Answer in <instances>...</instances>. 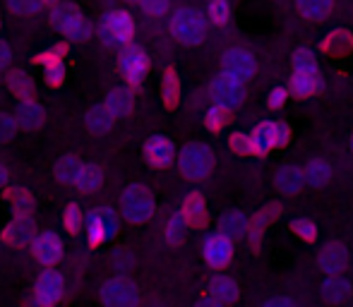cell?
Segmentation results:
<instances>
[{"label": "cell", "instance_id": "obj_1", "mask_svg": "<svg viewBox=\"0 0 353 307\" xmlns=\"http://www.w3.org/2000/svg\"><path fill=\"white\" fill-rule=\"evenodd\" d=\"M171 34L176 41L185 46H197L207 36V19L200 10L195 8H181L171 17Z\"/></svg>", "mask_w": 353, "mask_h": 307}, {"label": "cell", "instance_id": "obj_2", "mask_svg": "<svg viewBox=\"0 0 353 307\" xmlns=\"http://www.w3.org/2000/svg\"><path fill=\"white\" fill-rule=\"evenodd\" d=\"M99 36L111 48L130 46L132 36H135V19L125 10H111V12H106L101 17Z\"/></svg>", "mask_w": 353, "mask_h": 307}, {"label": "cell", "instance_id": "obj_3", "mask_svg": "<svg viewBox=\"0 0 353 307\" xmlns=\"http://www.w3.org/2000/svg\"><path fill=\"white\" fill-rule=\"evenodd\" d=\"M178 163H181V173L188 180H205L214 171V151L202 142H192V145L183 147Z\"/></svg>", "mask_w": 353, "mask_h": 307}, {"label": "cell", "instance_id": "obj_4", "mask_svg": "<svg viewBox=\"0 0 353 307\" xmlns=\"http://www.w3.org/2000/svg\"><path fill=\"white\" fill-rule=\"evenodd\" d=\"M121 209L130 224H147L154 216V200L147 187L130 185L121 197Z\"/></svg>", "mask_w": 353, "mask_h": 307}, {"label": "cell", "instance_id": "obj_5", "mask_svg": "<svg viewBox=\"0 0 353 307\" xmlns=\"http://www.w3.org/2000/svg\"><path fill=\"white\" fill-rule=\"evenodd\" d=\"M51 19L70 41H84V39L92 36L89 22L84 19V14L79 12L77 8H72V5H58V8L53 10Z\"/></svg>", "mask_w": 353, "mask_h": 307}, {"label": "cell", "instance_id": "obj_6", "mask_svg": "<svg viewBox=\"0 0 353 307\" xmlns=\"http://www.w3.org/2000/svg\"><path fill=\"white\" fill-rule=\"evenodd\" d=\"M210 94L216 106H223L231 111V108H238L243 103V98H245V87H243V79L223 72V75H219L210 84Z\"/></svg>", "mask_w": 353, "mask_h": 307}, {"label": "cell", "instance_id": "obj_7", "mask_svg": "<svg viewBox=\"0 0 353 307\" xmlns=\"http://www.w3.org/2000/svg\"><path fill=\"white\" fill-rule=\"evenodd\" d=\"M101 303L111 307H135L140 303V290L130 279H111L101 288Z\"/></svg>", "mask_w": 353, "mask_h": 307}, {"label": "cell", "instance_id": "obj_8", "mask_svg": "<svg viewBox=\"0 0 353 307\" xmlns=\"http://www.w3.org/2000/svg\"><path fill=\"white\" fill-rule=\"evenodd\" d=\"M118 233V216L106 207H99L87 216V237L89 245H101L103 240Z\"/></svg>", "mask_w": 353, "mask_h": 307}, {"label": "cell", "instance_id": "obj_9", "mask_svg": "<svg viewBox=\"0 0 353 307\" xmlns=\"http://www.w3.org/2000/svg\"><path fill=\"white\" fill-rule=\"evenodd\" d=\"M149 70V58L140 46H125L121 56V72L130 87H140Z\"/></svg>", "mask_w": 353, "mask_h": 307}, {"label": "cell", "instance_id": "obj_10", "mask_svg": "<svg viewBox=\"0 0 353 307\" xmlns=\"http://www.w3.org/2000/svg\"><path fill=\"white\" fill-rule=\"evenodd\" d=\"M221 65L226 75H233V77L243 79V82L250 79L257 70L255 56H252L250 51H245V48H228L221 58Z\"/></svg>", "mask_w": 353, "mask_h": 307}, {"label": "cell", "instance_id": "obj_11", "mask_svg": "<svg viewBox=\"0 0 353 307\" xmlns=\"http://www.w3.org/2000/svg\"><path fill=\"white\" fill-rule=\"evenodd\" d=\"M63 290H65V281L58 271L48 269L43 271L37 279V286H34V298H37L39 305H56L58 300L63 298Z\"/></svg>", "mask_w": 353, "mask_h": 307}, {"label": "cell", "instance_id": "obj_12", "mask_svg": "<svg viewBox=\"0 0 353 307\" xmlns=\"http://www.w3.org/2000/svg\"><path fill=\"white\" fill-rule=\"evenodd\" d=\"M252 140L257 145V151L267 154L270 149H276V147H283L288 142V125L283 123H260L252 132Z\"/></svg>", "mask_w": 353, "mask_h": 307}, {"label": "cell", "instance_id": "obj_13", "mask_svg": "<svg viewBox=\"0 0 353 307\" xmlns=\"http://www.w3.org/2000/svg\"><path fill=\"white\" fill-rule=\"evenodd\" d=\"M32 252H34V257L41 262V264L53 266L63 257V242H61V237H58L56 233H51V231L39 233V235L34 237V242H32Z\"/></svg>", "mask_w": 353, "mask_h": 307}, {"label": "cell", "instance_id": "obj_14", "mask_svg": "<svg viewBox=\"0 0 353 307\" xmlns=\"http://www.w3.org/2000/svg\"><path fill=\"white\" fill-rule=\"evenodd\" d=\"M202 255H205L207 264L214 266V269H221L231 262V237H226L223 233H214L205 240V247H202Z\"/></svg>", "mask_w": 353, "mask_h": 307}, {"label": "cell", "instance_id": "obj_15", "mask_svg": "<svg viewBox=\"0 0 353 307\" xmlns=\"http://www.w3.org/2000/svg\"><path fill=\"white\" fill-rule=\"evenodd\" d=\"M144 156L154 168H168L173 163V156H176V147H173L171 140H166L161 135L149 137L144 142Z\"/></svg>", "mask_w": 353, "mask_h": 307}, {"label": "cell", "instance_id": "obj_16", "mask_svg": "<svg viewBox=\"0 0 353 307\" xmlns=\"http://www.w3.org/2000/svg\"><path fill=\"white\" fill-rule=\"evenodd\" d=\"M320 269L325 271L327 276H341L346 271V264H349V255H346V247L339 245V242H330V245L322 247L320 252Z\"/></svg>", "mask_w": 353, "mask_h": 307}, {"label": "cell", "instance_id": "obj_17", "mask_svg": "<svg viewBox=\"0 0 353 307\" xmlns=\"http://www.w3.org/2000/svg\"><path fill=\"white\" fill-rule=\"evenodd\" d=\"M303 185H305V171H301V168L283 166L276 171L274 187L281 192V195H296V192H301Z\"/></svg>", "mask_w": 353, "mask_h": 307}, {"label": "cell", "instance_id": "obj_18", "mask_svg": "<svg viewBox=\"0 0 353 307\" xmlns=\"http://www.w3.org/2000/svg\"><path fill=\"white\" fill-rule=\"evenodd\" d=\"M322 51L334 58L349 56L353 51V34L346 32V29H334V32L327 34L325 41H322Z\"/></svg>", "mask_w": 353, "mask_h": 307}, {"label": "cell", "instance_id": "obj_19", "mask_svg": "<svg viewBox=\"0 0 353 307\" xmlns=\"http://www.w3.org/2000/svg\"><path fill=\"white\" fill-rule=\"evenodd\" d=\"M17 125L24 127V130H37V127L43 125V118H46V113H43V108L39 106L34 98H24L22 103H19L17 108Z\"/></svg>", "mask_w": 353, "mask_h": 307}, {"label": "cell", "instance_id": "obj_20", "mask_svg": "<svg viewBox=\"0 0 353 307\" xmlns=\"http://www.w3.org/2000/svg\"><path fill=\"white\" fill-rule=\"evenodd\" d=\"M276 216H279V207H276V204L265 207V209H260L255 214V219H252V224H250V231H248L252 250H260V242H262V235H265V229L276 219Z\"/></svg>", "mask_w": 353, "mask_h": 307}, {"label": "cell", "instance_id": "obj_21", "mask_svg": "<svg viewBox=\"0 0 353 307\" xmlns=\"http://www.w3.org/2000/svg\"><path fill=\"white\" fill-rule=\"evenodd\" d=\"M250 231V224H248V216L243 211H228V214L221 216L219 221V233H223L231 240H241V237L248 235Z\"/></svg>", "mask_w": 353, "mask_h": 307}, {"label": "cell", "instance_id": "obj_22", "mask_svg": "<svg viewBox=\"0 0 353 307\" xmlns=\"http://www.w3.org/2000/svg\"><path fill=\"white\" fill-rule=\"evenodd\" d=\"M181 214L185 216L188 226H192V229H202V226L207 224V207L200 192H192V195L185 197Z\"/></svg>", "mask_w": 353, "mask_h": 307}, {"label": "cell", "instance_id": "obj_23", "mask_svg": "<svg viewBox=\"0 0 353 307\" xmlns=\"http://www.w3.org/2000/svg\"><path fill=\"white\" fill-rule=\"evenodd\" d=\"M32 237H34V224L29 219V214H17V219L5 231V240L14 242V245H22V242L32 240Z\"/></svg>", "mask_w": 353, "mask_h": 307}, {"label": "cell", "instance_id": "obj_24", "mask_svg": "<svg viewBox=\"0 0 353 307\" xmlns=\"http://www.w3.org/2000/svg\"><path fill=\"white\" fill-rule=\"evenodd\" d=\"M116 113L111 111V108L106 106V103H101V106L92 108V111L87 113V125L92 132H97V135H103V132H108L113 127V120H116Z\"/></svg>", "mask_w": 353, "mask_h": 307}, {"label": "cell", "instance_id": "obj_25", "mask_svg": "<svg viewBox=\"0 0 353 307\" xmlns=\"http://www.w3.org/2000/svg\"><path fill=\"white\" fill-rule=\"evenodd\" d=\"M210 290L221 305H231L238 300V284L233 279H228V276H216V279H212Z\"/></svg>", "mask_w": 353, "mask_h": 307}, {"label": "cell", "instance_id": "obj_26", "mask_svg": "<svg viewBox=\"0 0 353 307\" xmlns=\"http://www.w3.org/2000/svg\"><path fill=\"white\" fill-rule=\"evenodd\" d=\"M303 171H305V182L310 187H325L332 180V166L322 158H312Z\"/></svg>", "mask_w": 353, "mask_h": 307}, {"label": "cell", "instance_id": "obj_27", "mask_svg": "<svg viewBox=\"0 0 353 307\" xmlns=\"http://www.w3.org/2000/svg\"><path fill=\"white\" fill-rule=\"evenodd\" d=\"M101 182H103L101 168L92 166V163H84V168H82V173H79L74 187H77L79 192H97L99 187H101Z\"/></svg>", "mask_w": 353, "mask_h": 307}, {"label": "cell", "instance_id": "obj_28", "mask_svg": "<svg viewBox=\"0 0 353 307\" xmlns=\"http://www.w3.org/2000/svg\"><path fill=\"white\" fill-rule=\"evenodd\" d=\"M320 89V77L317 75H307V72H293L291 77V92L293 96L305 98L310 94H315Z\"/></svg>", "mask_w": 353, "mask_h": 307}, {"label": "cell", "instance_id": "obj_29", "mask_svg": "<svg viewBox=\"0 0 353 307\" xmlns=\"http://www.w3.org/2000/svg\"><path fill=\"white\" fill-rule=\"evenodd\" d=\"M84 163L79 161V158L74 156H63L61 161L56 163V176L61 182H65V185H74L79 178V173H82Z\"/></svg>", "mask_w": 353, "mask_h": 307}, {"label": "cell", "instance_id": "obj_30", "mask_svg": "<svg viewBox=\"0 0 353 307\" xmlns=\"http://www.w3.org/2000/svg\"><path fill=\"white\" fill-rule=\"evenodd\" d=\"M332 5L334 0H298V10L303 12V17L315 19V22H322L332 12Z\"/></svg>", "mask_w": 353, "mask_h": 307}, {"label": "cell", "instance_id": "obj_31", "mask_svg": "<svg viewBox=\"0 0 353 307\" xmlns=\"http://www.w3.org/2000/svg\"><path fill=\"white\" fill-rule=\"evenodd\" d=\"M106 106L111 108L116 116H128L132 111V92L130 89H113L106 96Z\"/></svg>", "mask_w": 353, "mask_h": 307}, {"label": "cell", "instance_id": "obj_32", "mask_svg": "<svg viewBox=\"0 0 353 307\" xmlns=\"http://www.w3.org/2000/svg\"><path fill=\"white\" fill-rule=\"evenodd\" d=\"M346 295H349V284L339 276H330L322 284V298L327 303H341V300H346Z\"/></svg>", "mask_w": 353, "mask_h": 307}, {"label": "cell", "instance_id": "obj_33", "mask_svg": "<svg viewBox=\"0 0 353 307\" xmlns=\"http://www.w3.org/2000/svg\"><path fill=\"white\" fill-rule=\"evenodd\" d=\"M293 72H307V75H317V58L310 48H298L291 58Z\"/></svg>", "mask_w": 353, "mask_h": 307}, {"label": "cell", "instance_id": "obj_34", "mask_svg": "<svg viewBox=\"0 0 353 307\" xmlns=\"http://www.w3.org/2000/svg\"><path fill=\"white\" fill-rule=\"evenodd\" d=\"M161 94H163V103L168 108H176L178 103V94H181V87H178V77L173 70L163 72V84H161Z\"/></svg>", "mask_w": 353, "mask_h": 307}, {"label": "cell", "instance_id": "obj_35", "mask_svg": "<svg viewBox=\"0 0 353 307\" xmlns=\"http://www.w3.org/2000/svg\"><path fill=\"white\" fill-rule=\"evenodd\" d=\"M8 84H10V89H12L14 94H19L22 98H32L34 84H32V77H29V75L14 70V72H10V75H8Z\"/></svg>", "mask_w": 353, "mask_h": 307}, {"label": "cell", "instance_id": "obj_36", "mask_svg": "<svg viewBox=\"0 0 353 307\" xmlns=\"http://www.w3.org/2000/svg\"><path fill=\"white\" fill-rule=\"evenodd\" d=\"M228 147H231L236 154H241V156H260V151H257V145L255 140H252V135H231V140H228Z\"/></svg>", "mask_w": 353, "mask_h": 307}, {"label": "cell", "instance_id": "obj_37", "mask_svg": "<svg viewBox=\"0 0 353 307\" xmlns=\"http://www.w3.org/2000/svg\"><path fill=\"white\" fill-rule=\"evenodd\" d=\"M185 231H188L185 216L183 214L171 216V221H168V226H166V240L171 242V245H178V242L185 237Z\"/></svg>", "mask_w": 353, "mask_h": 307}, {"label": "cell", "instance_id": "obj_38", "mask_svg": "<svg viewBox=\"0 0 353 307\" xmlns=\"http://www.w3.org/2000/svg\"><path fill=\"white\" fill-rule=\"evenodd\" d=\"M226 123H228V108L216 106V103H214V108H210L207 116H205V125L210 127V130L219 132Z\"/></svg>", "mask_w": 353, "mask_h": 307}, {"label": "cell", "instance_id": "obj_39", "mask_svg": "<svg viewBox=\"0 0 353 307\" xmlns=\"http://www.w3.org/2000/svg\"><path fill=\"white\" fill-rule=\"evenodd\" d=\"M46 5V0H8V8L14 14H34Z\"/></svg>", "mask_w": 353, "mask_h": 307}, {"label": "cell", "instance_id": "obj_40", "mask_svg": "<svg viewBox=\"0 0 353 307\" xmlns=\"http://www.w3.org/2000/svg\"><path fill=\"white\" fill-rule=\"evenodd\" d=\"M291 231L296 233L298 237H303V240H307V242H312L317 237V226L312 224V221H307V219H298V221H293L291 224Z\"/></svg>", "mask_w": 353, "mask_h": 307}, {"label": "cell", "instance_id": "obj_41", "mask_svg": "<svg viewBox=\"0 0 353 307\" xmlns=\"http://www.w3.org/2000/svg\"><path fill=\"white\" fill-rule=\"evenodd\" d=\"M210 19L214 24L228 22V3L226 0H212L210 3Z\"/></svg>", "mask_w": 353, "mask_h": 307}, {"label": "cell", "instance_id": "obj_42", "mask_svg": "<svg viewBox=\"0 0 353 307\" xmlns=\"http://www.w3.org/2000/svg\"><path fill=\"white\" fill-rule=\"evenodd\" d=\"M65 229L70 233H77L82 229V211H79L77 204H68L65 209Z\"/></svg>", "mask_w": 353, "mask_h": 307}, {"label": "cell", "instance_id": "obj_43", "mask_svg": "<svg viewBox=\"0 0 353 307\" xmlns=\"http://www.w3.org/2000/svg\"><path fill=\"white\" fill-rule=\"evenodd\" d=\"M140 5L144 12L152 14V17H161L168 10V0H140Z\"/></svg>", "mask_w": 353, "mask_h": 307}, {"label": "cell", "instance_id": "obj_44", "mask_svg": "<svg viewBox=\"0 0 353 307\" xmlns=\"http://www.w3.org/2000/svg\"><path fill=\"white\" fill-rule=\"evenodd\" d=\"M14 123H17V118H12V116H8V113L0 111V142H8L10 137H12Z\"/></svg>", "mask_w": 353, "mask_h": 307}, {"label": "cell", "instance_id": "obj_45", "mask_svg": "<svg viewBox=\"0 0 353 307\" xmlns=\"http://www.w3.org/2000/svg\"><path fill=\"white\" fill-rule=\"evenodd\" d=\"M63 77H65V67H63V63H53V65H48L46 70V82L53 84V87H58V84H63Z\"/></svg>", "mask_w": 353, "mask_h": 307}, {"label": "cell", "instance_id": "obj_46", "mask_svg": "<svg viewBox=\"0 0 353 307\" xmlns=\"http://www.w3.org/2000/svg\"><path fill=\"white\" fill-rule=\"evenodd\" d=\"M286 98H288L286 89H272L270 98H267V103H270V108H281L283 103H286Z\"/></svg>", "mask_w": 353, "mask_h": 307}, {"label": "cell", "instance_id": "obj_47", "mask_svg": "<svg viewBox=\"0 0 353 307\" xmlns=\"http://www.w3.org/2000/svg\"><path fill=\"white\" fill-rule=\"evenodd\" d=\"M29 197H27V192H17V204H14V211L17 214H29Z\"/></svg>", "mask_w": 353, "mask_h": 307}, {"label": "cell", "instance_id": "obj_48", "mask_svg": "<svg viewBox=\"0 0 353 307\" xmlns=\"http://www.w3.org/2000/svg\"><path fill=\"white\" fill-rule=\"evenodd\" d=\"M265 305L267 307H293V305H296V300H291V298H272V300H267Z\"/></svg>", "mask_w": 353, "mask_h": 307}, {"label": "cell", "instance_id": "obj_49", "mask_svg": "<svg viewBox=\"0 0 353 307\" xmlns=\"http://www.w3.org/2000/svg\"><path fill=\"white\" fill-rule=\"evenodd\" d=\"M8 65H10V51H8V46L0 43V72H3Z\"/></svg>", "mask_w": 353, "mask_h": 307}, {"label": "cell", "instance_id": "obj_50", "mask_svg": "<svg viewBox=\"0 0 353 307\" xmlns=\"http://www.w3.org/2000/svg\"><path fill=\"white\" fill-rule=\"evenodd\" d=\"M197 305H200V307H212V305H221V303H219V300L214 298V295H210V298H202Z\"/></svg>", "mask_w": 353, "mask_h": 307}, {"label": "cell", "instance_id": "obj_51", "mask_svg": "<svg viewBox=\"0 0 353 307\" xmlns=\"http://www.w3.org/2000/svg\"><path fill=\"white\" fill-rule=\"evenodd\" d=\"M5 185H8V168L0 166V187H5Z\"/></svg>", "mask_w": 353, "mask_h": 307}, {"label": "cell", "instance_id": "obj_52", "mask_svg": "<svg viewBox=\"0 0 353 307\" xmlns=\"http://www.w3.org/2000/svg\"><path fill=\"white\" fill-rule=\"evenodd\" d=\"M128 3H140V0H128Z\"/></svg>", "mask_w": 353, "mask_h": 307}, {"label": "cell", "instance_id": "obj_53", "mask_svg": "<svg viewBox=\"0 0 353 307\" xmlns=\"http://www.w3.org/2000/svg\"><path fill=\"white\" fill-rule=\"evenodd\" d=\"M351 147H353V137H351Z\"/></svg>", "mask_w": 353, "mask_h": 307}]
</instances>
